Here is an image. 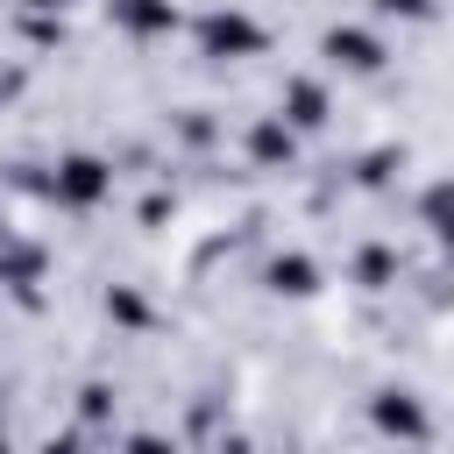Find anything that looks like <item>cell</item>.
Instances as JSON below:
<instances>
[{
  "label": "cell",
  "mask_w": 454,
  "mask_h": 454,
  "mask_svg": "<svg viewBox=\"0 0 454 454\" xmlns=\"http://www.w3.org/2000/svg\"><path fill=\"white\" fill-rule=\"evenodd\" d=\"M106 184H114V170H106L99 156H64L57 177H50V199H57V206H99Z\"/></svg>",
  "instance_id": "cell-1"
},
{
  "label": "cell",
  "mask_w": 454,
  "mask_h": 454,
  "mask_svg": "<svg viewBox=\"0 0 454 454\" xmlns=\"http://www.w3.org/2000/svg\"><path fill=\"white\" fill-rule=\"evenodd\" d=\"M199 43H206V57H255V50H262V21H248L241 7L206 14V21H199Z\"/></svg>",
  "instance_id": "cell-2"
},
{
  "label": "cell",
  "mask_w": 454,
  "mask_h": 454,
  "mask_svg": "<svg viewBox=\"0 0 454 454\" xmlns=\"http://www.w3.org/2000/svg\"><path fill=\"white\" fill-rule=\"evenodd\" d=\"M270 284H277V291H291V298H312V291H319L305 255H277V262H270Z\"/></svg>",
  "instance_id": "cell-5"
},
{
  "label": "cell",
  "mask_w": 454,
  "mask_h": 454,
  "mask_svg": "<svg viewBox=\"0 0 454 454\" xmlns=\"http://www.w3.org/2000/svg\"><path fill=\"white\" fill-rule=\"evenodd\" d=\"M291 121H298V128L319 121V92H312V85H291Z\"/></svg>",
  "instance_id": "cell-8"
},
{
  "label": "cell",
  "mask_w": 454,
  "mask_h": 454,
  "mask_svg": "<svg viewBox=\"0 0 454 454\" xmlns=\"http://www.w3.org/2000/svg\"><path fill=\"white\" fill-rule=\"evenodd\" d=\"M376 7H383V14H404V21H426V14H433V0H376Z\"/></svg>",
  "instance_id": "cell-9"
},
{
  "label": "cell",
  "mask_w": 454,
  "mask_h": 454,
  "mask_svg": "<svg viewBox=\"0 0 454 454\" xmlns=\"http://www.w3.org/2000/svg\"><path fill=\"white\" fill-rule=\"evenodd\" d=\"M376 426L397 433V440H426V404H419L411 390H383V397H376Z\"/></svg>",
  "instance_id": "cell-3"
},
{
  "label": "cell",
  "mask_w": 454,
  "mask_h": 454,
  "mask_svg": "<svg viewBox=\"0 0 454 454\" xmlns=\"http://www.w3.org/2000/svg\"><path fill=\"white\" fill-rule=\"evenodd\" d=\"M426 220H433V234H440V241H454V177L426 192Z\"/></svg>",
  "instance_id": "cell-7"
},
{
  "label": "cell",
  "mask_w": 454,
  "mask_h": 454,
  "mask_svg": "<svg viewBox=\"0 0 454 454\" xmlns=\"http://www.w3.org/2000/svg\"><path fill=\"white\" fill-rule=\"evenodd\" d=\"M121 21H128L135 35H156V28H170L177 14H170V0H121Z\"/></svg>",
  "instance_id": "cell-6"
},
{
  "label": "cell",
  "mask_w": 454,
  "mask_h": 454,
  "mask_svg": "<svg viewBox=\"0 0 454 454\" xmlns=\"http://www.w3.org/2000/svg\"><path fill=\"white\" fill-rule=\"evenodd\" d=\"M326 57L348 64V71H376V64H383L376 35H362V28H333V35H326Z\"/></svg>",
  "instance_id": "cell-4"
}]
</instances>
